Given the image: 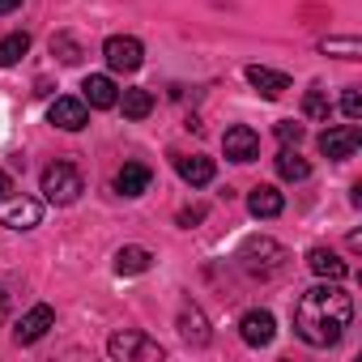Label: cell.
Segmentation results:
<instances>
[{
  "instance_id": "cell-16",
  "label": "cell",
  "mask_w": 362,
  "mask_h": 362,
  "mask_svg": "<svg viewBox=\"0 0 362 362\" xmlns=\"http://www.w3.org/2000/svg\"><path fill=\"white\" fill-rule=\"evenodd\" d=\"M307 269L315 277H324V281H345V273H349V264L337 252H328V247H311L307 252Z\"/></svg>"
},
{
  "instance_id": "cell-2",
  "label": "cell",
  "mask_w": 362,
  "mask_h": 362,
  "mask_svg": "<svg viewBox=\"0 0 362 362\" xmlns=\"http://www.w3.org/2000/svg\"><path fill=\"white\" fill-rule=\"evenodd\" d=\"M239 264H243L247 277H260V281L264 277H277L286 269V247L277 239H247L243 252H239Z\"/></svg>"
},
{
  "instance_id": "cell-11",
  "label": "cell",
  "mask_w": 362,
  "mask_h": 362,
  "mask_svg": "<svg viewBox=\"0 0 362 362\" xmlns=\"http://www.w3.org/2000/svg\"><path fill=\"white\" fill-rule=\"evenodd\" d=\"M47 119H52L56 128H64V132H81V128L90 124V111H86L81 98H56V103L47 107Z\"/></svg>"
},
{
  "instance_id": "cell-8",
  "label": "cell",
  "mask_w": 362,
  "mask_h": 362,
  "mask_svg": "<svg viewBox=\"0 0 362 362\" xmlns=\"http://www.w3.org/2000/svg\"><path fill=\"white\" fill-rule=\"evenodd\" d=\"M222 149H226L230 162H256V158H260V136H256L247 124H235V128H226Z\"/></svg>"
},
{
  "instance_id": "cell-3",
  "label": "cell",
  "mask_w": 362,
  "mask_h": 362,
  "mask_svg": "<svg viewBox=\"0 0 362 362\" xmlns=\"http://www.w3.org/2000/svg\"><path fill=\"white\" fill-rule=\"evenodd\" d=\"M107 354H111L115 362H162V358H166V349H162L153 337L136 332V328L111 332V337H107Z\"/></svg>"
},
{
  "instance_id": "cell-1",
  "label": "cell",
  "mask_w": 362,
  "mask_h": 362,
  "mask_svg": "<svg viewBox=\"0 0 362 362\" xmlns=\"http://www.w3.org/2000/svg\"><path fill=\"white\" fill-rule=\"evenodd\" d=\"M354 320V298L337 286V281H324V286H311L298 294L294 303V332L315 345V349H328L345 337Z\"/></svg>"
},
{
  "instance_id": "cell-20",
  "label": "cell",
  "mask_w": 362,
  "mask_h": 362,
  "mask_svg": "<svg viewBox=\"0 0 362 362\" xmlns=\"http://www.w3.org/2000/svg\"><path fill=\"white\" fill-rule=\"evenodd\" d=\"M277 175H281V179H290V184H303V179L311 175V162H307L298 149H290V145H286V149L277 153Z\"/></svg>"
},
{
  "instance_id": "cell-12",
  "label": "cell",
  "mask_w": 362,
  "mask_h": 362,
  "mask_svg": "<svg viewBox=\"0 0 362 362\" xmlns=\"http://www.w3.org/2000/svg\"><path fill=\"white\" fill-rule=\"evenodd\" d=\"M149 184H153V170L145 162H124L115 170V192L119 197H141V192H149Z\"/></svg>"
},
{
  "instance_id": "cell-18",
  "label": "cell",
  "mask_w": 362,
  "mask_h": 362,
  "mask_svg": "<svg viewBox=\"0 0 362 362\" xmlns=\"http://www.w3.org/2000/svg\"><path fill=\"white\" fill-rule=\"evenodd\" d=\"M247 209H252V218H277V214L286 209V197H281L273 184H260V188H252Z\"/></svg>"
},
{
  "instance_id": "cell-14",
  "label": "cell",
  "mask_w": 362,
  "mask_h": 362,
  "mask_svg": "<svg viewBox=\"0 0 362 362\" xmlns=\"http://www.w3.org/2000/svg\"><path fill=\"white\" fill-rule=\"evenodd\" d=\"M179 337H184L188 345H209V320H205V311L197 307V303H184L179 307Z\"/></svg>"
},
{
  "instance_id": "cell-30",
  "label": "cell",
  "mask_w": 362,
  "mask_h": 362,
  "mask_svg": "<svg viewBox=\"0 0 362 362\" xmlns=\"http://www.w3.org/2000/svg\"><path fill=\"white\" fill-rule=\"evenodd\" d=\"M9 303H13V298H9V290H5V286H0V320H5V315H9Z\"/></svg>"
},
{
  "instance_id": "cell-5",
  "label": "cell",
  "mask_w": 362,
  "mask_h": 362,
  "mask_svg": "<svg viewBox=\"0 0 362 362\" xmlns=\"http://www.w3.org/2000/svg\"><path fill=\"white\" fill-rule=\"evenodd\" d=\"M39 222H43V205L35 197H22V192L0 197V226H9V230H35Z\"/></svg>"
},
{
  "instance_id": "cell-15",
  "label": "cell",
  "mask_w": 362,
  "mask_h": 362,
  "mask_svg": "<svg viewBox=\"0 0 362 362\" xmlns=\"http://www.w3.org/2000/svg\"><path fill=\"white\" fill-rule=\"evenodd\" d=\"M247 86L264 98H281L290 90V77L277 73V69H264V64H247Z\"/></svg>"
},
{
  "instance_id": "cell-21",
  "label": "cell",
  "mask_w": 362,
  "mask_h": 362,
  "mask_svg": "<svg viewBox=\"0 0 362 362\" xmlns=\"http://www.w3.org/2000/svg\"><path fill=\"white\" fill-rule=\"evenodd\" d=\"M26 52H30V35H26V30L5 35V39H0V69H13Z\"/></svg>"
},
{
  "instance_id": "cell-4",
  "label": "cell",
  "mask_w": 362,
  "mask_h": 362,
  "mask_svg": "<svg viewBox=\"0 0 362 362\" xmlns=\"http://www.w3.org/2000/svg\"><path fill=\"white\" fill-rule=\"evenodd\" d=\"M81 192H86V184H81V170L73 162H52L43 170V197L52 205H73Z\"/></svg>"
},
{
  "instance_id": "cell-26",
  "label": "cell",
  "mask_w": 362,
  "mask_h": 362,
  "mask_svg": "<svg viewBox=\"0 0 362 362\" xmlns=\"http://www.w3.org/2000/svg\"><path fill=\"white\" fill-rule=\"evenodd\" d=\"M303 136H307L303 124H294V119H281V124H277V141H281V145H298Z\"/></svg>"
},
{
  "instance_id": "cell-24",
  "label": "cell",
  "mask_w": 362,
  "mask_h": 362,
  "mask_svg": "<svg viewBox=\"0 0 362 362\" xmlns=\"http://www.w3.org/2000/svg\"><path fill=\"white\" fill-rule=\"evenodd\" d=\"M52 56H60V64H77L81 60V43L60 30V35H52Z\"/></svg>"
},
{
  "instance_id": "cell-28",
  "label": "cell",
  "mask_w": 362,
  "mask_h": 362,
  "mask_svg": "<svg viewBox=\"0 0 362 362\" xmlns=\"http://www.w3.org/2000/svg\"><path fill=\"white\" fill-rule=\"evenodd\" d=\"M197 222H205V205H188V209H179V226H197Z\"/></svg>"
},
{
  "instance_id": "cell-17",
  "label": "cell",
  "mask_w": 362,
  "mask_h": 362,
  "mask_svg": "<svg viewBox=\"0 0 362 362\" xmlns=\"http://www.w3.org/2000/svg\"><path fill=\"white\" fill-rule=\"evenodd\" d=\"M81 90H86V103H90V107H98V111H107V107H115V103H119L115 81H111V77H103V73H90V77L81 81Z\"/></svg>"
},
{
  "instance_id": "cell-23",
  "label": "cell",
  "mask_w": 362,
  "mask_h": 362,
  "mask_svg": "<svg viewBox=\"0 0 362 362\" xmlns=\"http://www.w3.org/2000/svg\"><path fill=\"white\" fill-rule=\"evenodd\" d=\"M119 107H124L128 119H145V115L153 111V94H149V90H124V94H119Z\"/></svg>"
},
{
  "instance_id": "cell-13",
  "label": "cell",
  "mask_w": 362,
  "mask_h": 362,
  "mask_svg": "<svg viewBox=\"0 0 362 362\" xmlns=\"http://www.w3.org/2000/svg\"><path fill=\"white\" fill-rule=\"evenodd\" d=\"M175 170H179V179H184L188 188H205V184H214V162L201 158V153H175Z\"/></svg>"
},
{
  "instance_id": "cell-31",
  "label": "cell",
  "mask_w": 362,
  "mask_h": 362,
  "mask_svg": "<svg viewBox=\"0 0 362 362\" xmlns=\"http://www.w3.org/2000/svg\"><path fill=\"white\" fill-rule=\"evenodd\" d=\"M18 5H22V0H0V13H13Z\"/></svg>"
},
{
  "instance_id": "cell-9",
  "label": "cell",
  "mask_w": 362,
  "mask_h": 362,
  "mask_svg": "<svg viewBox=\"0 0 362 362\" xmlns=\"http://www.w3.org/2000/svg\"><path fill=\"white\" fill-rule=\"evenodd\" d=\"M56 324V311L47 307V303H39V307H30L22 320H18V328H13V341L18 345H35L39 337H47V328Z\"/></svg>"
},
{
  "instance_id": "cell-25",
  "label": "cell",
  "mask_w": 362,
  "mask_h": 362,
  "mask_svg": "<svg viewBox=\"0 0 362 362\" xmlns=\"http://www.w3.org/2000/svg\"><path fill=\"white\" fill-rule=\"evenodd\" d=\"M324 52H337L341 60H358L362 56V43L358 39H324Z\"/></svg>"
},
{
  "instance_id": "cell-10",
  "label": "cell",
  "mask_w": 362,
  "mask_h": 362,
  "mask_svg": "<svg viewBox=\"0 0 362 362\" xmlns=\"http://www.w3.org/2000/svg\"><path fill=\"white\" fill-rule=\"evenodd\" d=\"M273 332H277V320H273L269 311H260V307L243 311V320H239V337H243L252 349H264V345L273 341Z\"/></svg>"
},
{
  "instance_id": "cell-22",
  "label": "cell",
  "mask_w": 362,
  "mask_h": 362,
  "mask_svg": "<svg viewBox=\"0 0 362 362\" xmlns=\"http://www.w3.org/2000/svg\"><path fill=\"white\" fill-rule=\"evenodd\" d=\"M303 115H307V119H324V124H328V115H332V98H328V90H324V86H311V90L303 94Z\"/></svg>"
},
{
  "instance_id": "cell-27",
  "label": "cell",
  "mask_w": 362,
  "mask_h": 362,
  "mask_svg": "<svg viewBox=\"0 0 362 362\" xmlns=\"http://www.w3.org/2000/svg\"><path fill=\"white\" fill-rule=\"evenodd\" d=\"M341 111H345V119H362V94L358 90H345V98H341Z\"/></svg>"
},
{
  "instance_id": "cell-19",
  "label": "cell",
  "mask_w": 362,
  "mask_h": 362,
  "mask_svg": "<svg viewBox=\"0 0 362 362\" xmlns=\"http://www.w3.org/2000/svg\"><path fill=\"white\" fill-rule=\"evenodd\" d=\"M149 264H153V252H149V247L128 243V247L115 252V273H119V277H136V273H145Z\"/></svg>"
},
{
  "instance_id": "cell-29",
  "label": "cell",
  "mask_w": 362,
  "mask_h": 362,
  "mask_svg": "<svg viewBox=\"0 0 362 362\" xmlns=\"http://www.w3.org/2000/svg\"><path fill=\"white\" fill-rule=\"evenodd\" d=\"M13 192V179H9V170H0V197H9Z\"/></svg>"
},
{
  "instance_id": "cell-7",
  "label": "cell",
  "mask_w": 362,
  "mask_h": 362,
  "mask_svg": "<svg viewBox=\"0 0 362 362\" xmlns=\"http://www.w3.org/2000/svg\"><path fill=\"white\" fill-rule=\"evenodd\" d=\"M358 145H362L358 124H337V128H324V132H320V153H324V158H332V162H341V158L358 153Z\"/></svg>"
},
{
  "instance_id": "cell-6",
  "label": "cell",
  "mask_w": 362,
  "mask_h": 362,
  "mask_svg": "<svg viewBox=\"0 0 362 362\" xmlns=\"http://www.w3.org/2000/svg\"><path fill=\"white\" fill-rule=\"evenodd\" d=\"M103 56H107V64H111L115 73H136V69L145 64V47H141V39H132V35H111V39L103 43Z\"/></svg>"
}]
</instances>
